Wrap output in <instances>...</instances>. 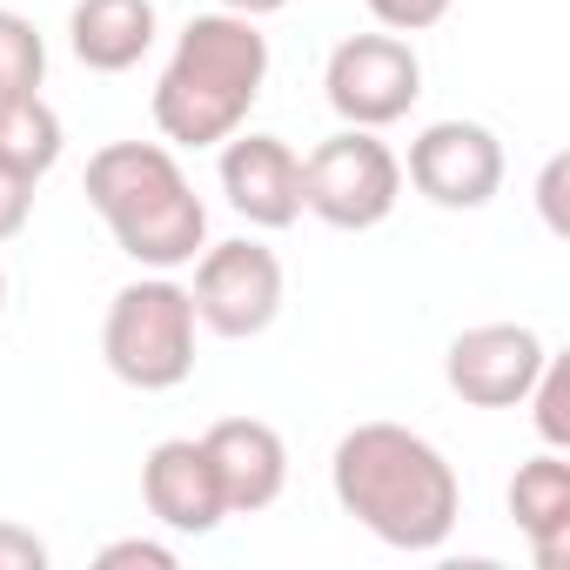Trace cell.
<instances>
[{
	"instance_id": "obj_1",
	"label": "cell",
	"mask_w": 570,
	"mask_h": 570,
	"mask_svg": "<svg viewBox=\"0 0 570 570\" xmlns=\"http://www.w3.org/2000/svg\"><path fill=\"white\" fill-rule=\"evenodd\" d=\"M330 490L343 517H356L376 543L410 557L443 550L463 517L456 463L410 423H356L330 456Z\"/></svg>"
},
{
	"instance_id": "obj_2",
	"label": "cell",
	"mask_w": 570,
	"mask_h": 570,
	"mask_svg": "<svg viewBox=\"0 0 570 570\" xmlns=\"http://www.w3.org/2000/svg\"><path fill=\"white\" fill-rule=\"evenodd\" d=\"M268 81V35L248 14H195L155 81V128L168 148H222Z\"/></svg>"
},
{
	"instance_id": "obj_3",
	"label": "cell",
	"mask_w": 570,
	"mask_h": 570,
	"mask_svg": "<svg viewBox=\"0 0 570 570\" xmlns=\"http://www.w3.org/2000/svg\"><path fill=\"white\" fill-rule=\"evenodd\" d=\"M88 208L135 268H188L208 248V202L168 141H108L88 155Z\"/></svg>"
},
{
	"instance_id": "obj_4",
	"label": "cell",
	"mask_w": 570,
	"mask_h": 570,
	"mask_svg": "<svg viewBox=\"0 0 570 570\" xmlns=\"http://www.w3.org/2000/svg\"><path fill=\"white\" fill-rule=\"evenodd\" d=\"M195 303H188V289L175 275H161V268H148V275H135L128 289H115V303H108V323H101V356H108V370L128 383V390H141V396H155V390H181L188 376H195Z\"/></svg>"
},
{
	"instance_id": "obj_5",
	"label": "cell",
	"mask_w": 570,
	"mask_h": 570,
	"mask_svg": "<svg viewBox=\"0 0 570 570\" xmlns=\"http://www.w3.org/2000/svg\"><path fill=\"white\" fill-rule=\"evenodd\" d=\"M396 202H403V161L390 155V141H376V128H336L303 155V215H316L323 228L343 235L383 228Z\"/></svg>"
},
{
	"instance_id": "obj_6",
	"label": "cell",
	"mask_w": 570,
	"mask_h": 570,
	"mask_svg": "<svg viewBox=\"0 0 570 570\" xmlns=\"http://www.w3.org/2000/svg\"><path fill=\"white\" fill-rule=\"evenodd\" d=\"M282 296H289V275H282V255L255 235H235V242H208L195 255V323L228 336V343H248L262 330H275L282 316Z\"/></svg>"
},
{
	"instance_id": "obj_7",
	"label": "cell",
	"mask_w": 570,
	"mask_h": 570,
	"mask_svg": "<svg viewBox=\"0 0 570 570\" xmlns=\"http://www.w3.org/2000/svg\"><path fill=\"white\" fill-rule=\"evenodd\" d=\"M323 95L343 128H396L423 101V61L403 35H350L323 68Z\"/></svg>"
},
{
	"instance_id": "obj_8",
	"label": "cell",
	"mask_w": 570,
	"mask_h": 570,
	"mask_svg": "<svg viewBox=\"0 0 570 570\" xmlns=\"http://www.w3.org/2000/svg\"><path fill=\"white\" fill-rule=\"evenodd\" d=\"M410 188L436 208H490L497 188H503V141L483 128V121H430L416 141H410V161H403Z\"/></svg>"
},
{
	"instance_id": "obj_9",
	"label": "cell",
	"mask_w": 570,
	"mask_h": 570,
	"mask_svg": "<svg viewBox=\"0 0 570 570\" xmlns=\"http://www.w3.org/2000/svg\"><path fill=\"white\" fill-rule=\"evenodd\" d=\"M543 356L550 350L530 323H476L443 350V383L470 410H523Z\"/></svg>"
},
{
	"instance_id": "obj_10",
	"label": "cell",
	"mask_w": 570,
	"mask_h": 570,
	"mask_svg": "<svg viewBox=\"0 0 570 570\" xmlns=\"http://www.w3.org/2000/svg\"><path fill=\"white\" fill-rule=\"evenodd\" d=\"M222 195L248 228H296L303 222V155L282 135H228L222 141Z\"/></svg>"
},
{
	"instance_id": "obj_11",
	"label": "cell",
	"mask_w": 570,
	"mask_h": 570,
	"mask_svg": "<svg viewBox=\"0 0 570 570\" xmlns=\"http://www.w3.org/2000/svg\"><path fill=\"white\" fill-rule=\"evenodd\" d=\"M202 450L215 463L228 517H255V510H268L282 490H289V443H282V430L262 423V416H222V423H208Z\"/></svg>"
},
{
	"instance_id": "obj_12",
	"label": "cell",
	"mask_w": 570,
	"mask_h": 570,
	"mask_svg": "<svg viewBox=\"0 0 570 570\" xmlns=\"http://www.w3.org/2000/svg\"><path fill=\"white\" fill-rule=\"evenodd\" d=\"M141 503L175 537L222 530L228 503H222V483H215V463H208L202 436H168V443L148 450V463H141Z\"/></svg>"
},
{
	"instance_id": "obj_13",
	"label": "cell",
	"mask_w": 570,
	"mask_h": 570,
	"mask_svg": "<svg viewBox=\"0 0 570 570\" xmlns=\"http://www.w3.org/2000/svg\"><path fill=\"white\" fill-rule=\"evenodd\" d=\"M155 0H75L68 14V48L88 75H128L155 48Z\"/></svg>"
},
{
	"instance_id": "obj_14",
	"label": "cell",
	"mask_w": 570,
	"mask_h": 570,
	"mask_svg": "<svg viewBox=\"0 0 570 570\" xmlns=\"http://www.w3.org/2000/svg\"><path fill=\"white\" fill-rule=\"evenodd\" d=\"M510 517L530 537L537 563L557 570L563 550H570V463H563V450H543V456L517 463V476H510Z\"/></svg>"
},
{
	"instance_id": "obj_15",
	"label": "cell",
	"mask_w": 570,
	"mask_h": 570,
	"mask_svg": "<svg viewBox=\"0 0 570 570\" xmlns=\"http://www.w3.org/2000/svg\"><path fill=\"white\" fill-rule=\"evenodd\" d=\"M68 135H61V115L41 101V95H14V101H0V168H14L28 181L55 175Z\"/></svg>"
},
{
	"instance_id": "obj_16",
	"label": "cell",
	"mask_w": 570,
	"mask_h": 570,
	"mask_svg": "<svg viewBox=\"0 0 570 570\" xmlns=\"http://www.w3.org/2000/svg\"><path fill=\"white\" fill-rule=\"evenodd\" d=\"M48 81V41L28 14L14 8H0V101H14V95H41Z\"/></svg>"
},
{
	"instance_id": "obj_17",
	"label": "cell",
	"mask_w": 570,
	"mask_h": 570,
	"mask_svg": "<svg viewBox=\"0 0 570 570\" xmlns=\"http://www.w3.org/2000/svg\"><path fill=\"white\" fill-rule=\"evenodd\" d=\"M523 403H530V423H537L543 450H570V356H543Z\"/></svg>"
},
{
	"instance_id": "obj_18",
	"label": "cell",
	"mask_w": 570,
	"mask_h": 570,
	"mask_svg": "<svg viewBox=\"0 0 570 570\" xmlns=\"http://www.w3.org/2000/svg\"><path fill=\"white\" fill-rule=\"evenodd\" d=\"M363 8H370V21L390 28V35H423V28L450 21L456 0H363Z\"/></svg>"
},
{
	"instance_id": "obj_19",
	"label": "cell",
	"mask_w": 570,
	"mask_h": 570,
	"mask_svg": "<svg viewBox=\"0 0 570 570\" xmlns=\"http://www.w3.org/2000/svg\"><path fill=\"white\" fill-rule=\"evenodd\" d=\"M48 537H35L28 523H14V517H0V570H48Z\"/></svg>"
},
{
	"instance_id": "obj_20",
	"label": "cell",
	"mask_w": 570,
	"mask_h": 570,
	"mask_svg": "<svg viewBox=\"0 0 570 570\" xmlns=\"http://www.w3.org/2000/svg\"><path fill=\"white\" fill-rule=\"evenodd\" d=\"M101 570H121V563H148V570H175V543H155V537H121V543H101L95 557Z\"/></svg>"
},
{
	"instance_id": "obj_21",
	"label": "cell",
	"mask_w": 570,
	"mask_h": 570,
	"mask_svg": "<svg viewBox=\"0 0 570 570\" xmlns=\"http://www.w3.org/2000/svg\"><path fill=\"white\" fill-rule=\"evenodd\" d=\"M35 215V181L14 175V168H0V242H14Z\"/></svg>"
},
{
	"instance_id": "obj_22",
	"label": "cell",
	"mask_w": 570,
	"mask_h": 570,
	"mask_svg": "<svg viewBox=\"0 0 570 570\" xmlns=\"http://www.w3.org/2000/svg\"><path fill=\"white\" fill-rule=\"evenodd\" d=\"M563 175H570V161H563V155H550V161H543V181H537V202H543L550 235H570V222H563Z\"/></svg>"
},
{
	"instance_id": "obj_23",
	"label": "cell",
	"mask_w": 570,
	"mask_h": 570,
	"mask_svg": "<svg viewBox=\"0 0 570 570\" xmlns=\"http://www.w3.org/2000/svg\"><path fill=\"white\" fill-rule=\"evenodd\" d=\"M222 14H248V21H268V14H282L289 0H215Z\"/></svg>"
},
{
	"instance_id": "obj_24",
	"label": "cell",
	"mask_w": 570,
	"mask_h": 570,
	"mask_svg": "<svg viewBox=\"0 0 570 570\" xmlns=\"http://www.w3.org/2000/svg\"><path fill=\"white\" fill-rule=\"evenodd\" d=\"M0 316H8V268H0Z\"/></svg>"
}]
</instances>
